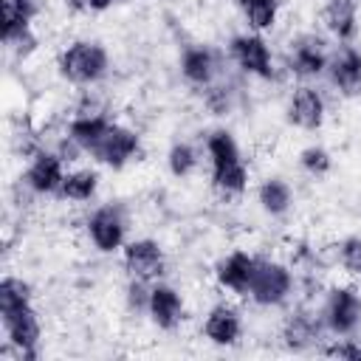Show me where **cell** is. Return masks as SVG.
Instances as JSON below:
<instances>
[{
  "label": "cell",
  "instance_id": "obj_1",
  "mask_svg": "<svg viewBox=\"0 0 361 361\" xmlns=\"http://www.w3.org/2000/svg\"><path fill=\"white\" fill-rule=\"evenodd\" d=\"M212 164V186L220 195H243L248 189V164L243 161L240 144L228 130H214L206 138Z\"/></svg>",
  "mask_w": 361,
  "mask_h": 361
},
{
  "label": "cell",
  "instance_id": "obj_2",
  "mask_svg": "<svg viewBox=\"0 0 361 361\" xmlns=\"http://www.w3.org/2000/svg\"><path fill=\"white\" fill-rule=\"evenodd\" d=\"M56 68H59V76L65 82L79 85V87H90L107 76L110 54L96 39H73L71 45H65L59 51Z\"/></svg>",
  "mask_w": 361,
  "mask_h": 361
},
{
  "label": "cell",
  "instance_id": "obj_3",
  "mask_svg": "<svg viewBox=\"0 0 361 361\" xmlns=\"http://www.w3.org/2000/svg\"><path fill=\"white\" fill-rule=\"evenodd\" d=\"M293 290V274L285 262L279 259H259L254 279H251V290L248 299L259 307H276L282 305Z\"/></svg>",
  "mask_w": 361,
  "mask_h": 361
},
{
  "label": "cell",
  "instance_id": "obj_4",
  "mask_svg": "<svg viewBox=\"0 0 361 361\" xmlns=\"http://www.w3.org/2000/svg\"><path fill=\"white\" fill-rule=\"evenodd\" d=\"M0 319H3L8 350H14V355L20 361H34L39 355V338H42V324H39L34 305L3 313Z\"/></svg>",
  "mask_w": 361,
  "mask_h": 361
},
{
  "label": "cell",
  "instance_id": "obj_5",
  "mask_svg": "<svg viewBox=\"0 0 361 361\" xmlns=\"http://www.w3.org/2000/svg\"><path fill=\"white\" fill-rule=\"evenodd\" d=\"M121 265H124V271H127L130 279L155 282L166 271V254H164V248H161L158 240L138 237V240H127L124 243V248H121Z\"/></svg>",
  "mask_w": 361,
  "mask_h": 361
},
{
  "label": "cell",
  "instance_id": "obj_6",
  "mask_svg": "<svg viewBox=\"0 0 361 361\" xmlns=\"http://www.w3.org/2000/svg\"><path fill=\"white\" fill-rule=\"evenodd\" d=\"M228 54L243 73L257 76V79H274V54H271L268 42L262 39V34L245 31V34L231 37Z\"/></svg>",
  "mask_w": 361,
  "mask_h": 361
},
{
  "label": "cell",
  "instance_id": "obj_7",
  "mask_svg": "<svg viewBox=\"0 0 361 361\" xmlns=\"http://www.w3.org/2000/svg\"><path fill=\"white\" fill-rule=\"evenodd\" d=\"M324 324L333 336H353L361 324V293L350 285H336L324 302Z\"/></svg>",
  "mask_w": 361,
  "mask_h": 361
},
{
  "label": "cell",
  "instance_id": "obj_8",
  "mask_svg": "<svg viewBox=\"0 0 361 361\" xmlns=\"http://www.w3.org/2000/svg\"><path fill=\"white\" fill-rule=\"evenodd\" d=\"M85 228H87V237H90L93 248L102 251V254H116L127 243V220H124L121 209L113 206V203L93 209Z\"/></svg>",
  "mask_w": 361,
  "mask_h": 361
},
{
  "label": "cell",
  "instance_id": "obj_9",
  "mask_svg": "<svg viewBox=\"0 0 361 361\" xmlns=\"http://www.w3.org/2000/svg\"><path fill=\"white\" fill-rule=\"evenodd\" d=\"M138 152H141V135L133 127L113 121L110 130L104 133V138L99 141V147L90 155L99 164L110 166V169H124L130 161H135Z\"/></svg>",
  "mask_w": 361,
  "mask_h": 361
},
{
  "label": "cell",
  "instance_id": "obj_10",
  "mask_svg": "<svg viewBox=\"0 0 361 361\" xmlns=\"http://www.w3.org/2000/svg\"><path fill=\"white\" fill-rule=\"evenodd\" d=\"M65 158L62 152L51 149H34L25 166V186L34 195H59L62 180H65Z\"/></svg>",
  "mask_w": 361,
  "mask_h": 361
},
{
  "label": "cell",
  "instance_id": "obj_11",
  "mask_svg": "<svg viewBox=\"0 0 361 361\" xmlns=\"http://www.w3.org/2000/svg\"><path fill=\"white\" fill-rule=\"evenodd\" d=\"M330 54L322 37L316 34H299L290 48H288V68L299 76V79H316L327 71Z\"/></svg>",
  "mask_w": 361,
  "mask_h": 361
},
{
  "label": "cell",
  "instance_id": "obj_12",
  "mask_svg": "<svg viewBox=\"0 0 361 361\" xmlns=\"http://www.w3.org/2000/svg\"><path fill=\"white\" fill-rule=\"evenodd\" d=\"M327 73L333 87L344 99H358L361 96V51L353 42H341L327 62Z\"/></svg>",
  "mask_w": 361,
  "mask_h": 361
},
{
  "label": "cell",
  "instance_id": "obj_13",
  "mask_svg": "<svg viewBox=\"0 0 361 361\" xmlns=\"http://www.w3.org/2000/svg\"><path fill=\"white\" fill-rule=\"evenodd\" d=\"M257 257H251L248 251H231L226 257L217 259L214 265V279L223 290L234 293V296H248L251 290V279L257 271Z\"/></svg>",
  "mask_w": 361,
  "mask_h": 361
},
{
  "label": "cell",
  "instance_id": "obj_14",
  "mask_svg": "<svg viewBox=\"0 0 361 361\" xmlns=\"http://www.w3.org/2000/svg\"><path fill=\"white\" fill-rule=\"evenodd\" d=\"M147 316L158 330H178L180 322L186 319V305L183 296L164 282H155L149 288V299H147Z\"/></svg>",
  "mask_w": 361,
  "mask_h": 361
},
{
  "label": "cell",
  "instance_id": "obj_15",
  "mask_svg": "<svg viewBox=\"0 0 361 361\" xmlns=\"http://www.w3.org/2000/svg\"><path fill=\"white\" fill-rule=\"evenodd\" d=\"M288 118L299 130H307V133L319 130L324 124V118H327V102H324V96L316 87H310V85H299L290 93Z\"/></svg>",
  "mask_w": 361,
  "mask_h": 361
},
{
  "label": "cell",
  "instance_id": "obj_16",
  "mask_svg": "<svg viewBox=\"0 0 361 361\" xmlns=\"http://www.w3.org/2000/svg\"><path fill=\"white\" fill-rule=\"evenodd\" d=\"M110 118L102 113V110H93V107H82L71 124H68V141L82 149V152H93L99 147V141L104 138V133L110 130Z\"/></svg>",
  "mask_w": 361,
  "mask_h": 361
},
{
  "label": "cell",
  "instance_id": "obj_17",
  "mask_svg": "<svg viewBox=\"0 0 361 361\" xmlns=\"http://www.w3.org/2000/svg\"><path fill=\"white\" fill-rule=\"evenodd\" d=\"M203 336L217 347H234L243 336V319H240L237 307H231L226 302L214 305L203 319Z\"/></svg>",
  "mask_w": 361,
  "mask_h": 361
},
{
  "label": "cell",
  "instance_id": "obj_18",
  "mask_svg": "<svg viewBox=\"0 0 361 361\" xmlns=\"http://www.w3.org/2000/svg\"><path fill=\"white\" fill-rule=\"evenodd\" d=\"M180 76L192 87H212L217 76V56L209 45H189L180 54Z\"/></svg>",
  "mask_w": 361,
  "mask_h": 361
},
{
  "label": "cell",
  "instance_id": "obj_19",
  "mask_svg": "<svg viewBox=\"0 0 361 361\" xmlns=\"http://www.w3.org/2000/svg\"><path fill=\"white\" fill-rule=\"evenodd\" d=\"M322 23L338 42H353L358 34V0H327Z\"/></svg>",
  "mask_w": 361,
  "mask_h": 361
},
{
  "label": "cell",
  "instance_id": "obj_20",
  "mask_svg": "<svg viewBox=\"0 0 361 361\" xmlns=\"http://www.w3.org/2000/svg\"><path fill=\"white\" fill-rule=\"evenodd\" d=\"M257 203L265 214L271 217H282L290 212L293 206V189L285 178H265L257 189Z\"/></svg>",
  "mask_w": 361,
  "mask_h": 361
},
{
  "label": "cell",
  "instance_id": "obj_21",
  "mask_svg": "<svg viewBox=\"0 0 361 361\" xmlns=\"http://www.w3.org/2000/svg\"><path fill=\"white\" fill-rule=\"evenodd\" d=\"M99 172L96 169H71L62 180L59 197L62 200H73V203H87L96 197L99 192Z\"/></svg>",
  "mask_w": 361,
  "mask_h": 361
},
{
  "label": "cell",
  "instance_id": "obj_22",
  "mask_svg": "<svg viewBox=\"0 0 361 361\" xmlns=\"http://www.w3.org/2000/svg\"><path fill=\"white\" fill-rule=\"evenodd\" d=\"M237 6L248 23V31H271L279 20V0H237Z\"/></svg>",
  "mask_w": 361,
  "mask_h": 361
},
{
  "label": "cell",
  "instance_id": "obj_23",
  "mask_svg": "<svg viewBox=\"0 0 361 361\" xmlns=\"http://www.w3.org/2000/svg\"><path fill=\"white\" fill-rule=\"evenodd\" d=\"M28 305H34L31 285L23 276L6 274L0 279V316L3 313H11V310H20V307H28Z\"/></svg>",
  "mask_w": 361,
  "mask_h": 361
},
{
  "label": "cell",
  "instance_id": "obj_24",
  "mask_svg": "<svg viewBox=\"0 0 361 361\" xmlns=\"http://www.w3.org/2000/svg\"><path fill=\"white\" fill-rule=\"evenodd\" d=\"M282 338H285V344L290 350H305V347L319 341V324L313 322V316L296 313V316L288 319V324L282 330Z\"/></svg>",
  "mask_w": 361,
  "mask_h": 361
},
{
  "label": "cell",
  "instance_id": "obj_25",
  "mask_svg": "<svg viewBox=\"0 0 361 361\" xmlns=\"http://www.w3.org/2000/svg\"><path fill=\"white\" fill-rule=\"evenodd\" d=\"M166 169L175 178H189L197 169V149L186 141H175L166 152Z\"/></svg>",
  "mask_w": 361,
  "mask_h": 361
},
{
  "label": "cell",
  "instance_id": "obj_26",
  "mask_svg": "<svg viewBox=\"0 0 361 361\" xmlns=\"http://www.w3.org/2000/svg\"><path fill=\"white\" fill-rule=\"evenodd\" d=\"M299 166L302 172H307L310 178H324L333 169V155L322 147V144H310L299 152Z\"/></svg>",
  "mask_w": 361,
  "mask_h": 361
},
{
  "label": "cell",
  "instance_id": "obj_27",
  "mask_svg": "<svg viewBox=\"0 0 361 361\" xmlns=\"http://www.w3.org/2000/svg\"><path fill=\"white\" fill-rule=\"evenodd\" d=\"M338 262L350 276H361V234H350L341 240Z\"/></svg>",
  "mask_w": 361,
  "mask_h": 361
},
{
  "label": "cell",
  "instance_id": "obj_28",
  "mask_svg": "<svg viewBox=\"0 0 361 361\" xmlns=\"http://www.w3.org/2000/svg\"><path fill=\"white\" fill-rule=\"evenodd\" d=\"M324 353H327V355H333V358H350V361H361V344H358L355 338H350V336H341V341L330 344Z\"/></svg>",
  "mask_w": 361,
  "mask_h": 361
},
{
  "label": "cell",
  "instance_id": "obj_29",
  "mask_svg": "<svg viewBox=\"0 0 361 361\" xmlns=\"http://www.w3.org/2000/svg\"><path fill=\"white\" fill-rule=\"evenodd\" d=\"M14 6H20L25 14H31V17H37V11H39V0H11Z\"/></svg>",
  "mask_w": 361,
  "mask_h": 361
},
{
  "label": "cell",
  "instance_id": "obj_30",
  "mask_svg": "<svg viewBox=\"0 0 361 361\" xmlns=\"http://www.w3.org/2000/svg\"><path fill=\"white\" fill-rule=\"evenodd\" d=\"M87 3V11H107L116 6V0H85Z\"/></svg>",
  "mask_w": 361,
  "mask_h": 361
}]
</instances>
